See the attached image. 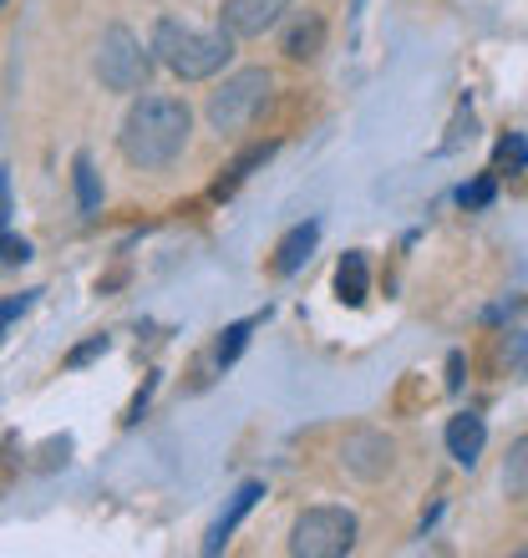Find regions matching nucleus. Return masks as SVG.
Returning a JSON list of instances; mask_svg holds the SVG:
<instances>
[{"label":"nucleus","instance_id":"obj_1","mask_svg":"<svg viewBox=\"0 0 528 558\" xmlns=\"http://www.w3.org/2000/svg\"><path fill=\"white\" fill-rule=\"evenodd\" d=\"M189 133H193V112L189 102L178 97H137L122 118V158L132 168H168V162L189 147Z\"/></svg>","mask_w":528,"mask_h":558},{"label":"nucleus","instance_id":"obj_2","mask_svg":"<svg viewBox=\"0 0 528 558\" xmlns=\"http://www.w3.org/2000/svg\"><path fill=\"white\" fill-rule=\"evenodd\" d=\"M153 57L168 66L183 82H208L219 76L235 57V36L229 31H204L193 21H178V15H163L153 26Z\"/></svg>","mask_w":528,"mask_h":558},{"label":"nucleus","instance_id":"obj_3","mask_svg":"<svg viewBox=\"0 0 528 558\" xmlns=\"http://www.w3.org/2000/svg\"><path fill=\"white\" fill-rule=\"evenodd\" d=\"M269 92H275V76L264 72V66L235 72L214 97H208V122H214V133H244L264 107H269Z\"/></svg>","mask_w":528,"mask_h":558},{"label":"nucleus","instance_id":"obj_4","mask_svg":"<svg viewBox=\"0 0 528 558\" xmlns=\"http://www.w3.org/2000/svg\"><path fill=\"white\" fill-rule=\"evenodd\" d=\"M97 76H103L107 92H143L147 72H153V57L143 51V41L132 36L128 26H107L103 41H97Z\"/></svg>","mask_w":528,"mask_h":558},{"label":"nucleus","instance_id":"obj_5","mask_svg":"<svg viewBox=\"0 0 528 558\" xmlns=\"http://www.w3.org/2000/svg\"><path fill=\"white\" fill-rule=\"evenodd\" d=\"M356 548V518L346 508H310L295 523L290 554L295 558H340Z\"/></svg>","mask_w":528,"mask_h":558},{"label":"nucleus","instance_id":"obj_6","mask_svg":"<svg viewBox=\"0 0 528 558\" xmlns=\"http://www.w3.org/2000/svg\"><path fill=\"white\" fill-rule=\"evenodd\" d=\"M340 462H346V472H356L361 483H382L386 472L396 468V447L382 432H351L346 447H340Z\"/></svg>","mask_w":528,"mask_h":558},{"label":"nucleus","instance_id":"obj_7","mask_svg":"<svg viewBox=\"0 0 528 558\" xmlns=\"http://www.w3.org/2000/svg\"><path fill=\"white\" fill-rule=\"evenodd\" d=\"M285 11H290V0H224L219 31H229V36H264Z\"/></svg>","mask_w":528,"mask_h":558},{"label":"nucleus","instance_id":"obj_8","mask_svg":"<svg viewBox=\"0 0 528 558\" xmlns=\"http://www.w3.org/2000/svg\"><path fill=\"white\" fill-rule=\"evenodd\" d=\"M483 441H488V426L478 412H457L453 422H447V452H453L457 468H478Z\"/></svg>","mask_w":528,"mask_h":558},{"label":"nucleus","instance_id":"obj_9","mask_svg":"<svg viewBox=\"0 0 528 558\" xmlns=\"http://www.w3.org/2000/svg\"><path fill=\"white\" fill-rule=\"evenodd\" d=\"M264 498V483H244L235 493V498H229V508H224L219 513V523H214V529H208V538H204V554H219L224 544H229V538H235V529L239 523H244V518H250V508L254 502Z\"/></svg>","mask_w":528,"mask_h":558},{"label":"nucleus","instance_id":"obj_10","mask_svg":"<svg viewBox=\"0 0 528 558\" xmlns=\"http://www.w3.org/2000/svg\"><path fill=\"white\" fill-rule=\"evenodd\" d=\"M315 244H321V223H315V219L295 223L290 234L279 239V250H275V275H300V269L310 265Z\"/></svg>","mask_w":528,"mask_h":558},{"label":"nucleus","instance_id":"obj_11","mask_svg":"<svg viewBox=\"0 0 528 558\" xmlns=\"http://www.w3.org/2000/svg\"><path fill=\"white\" fill-rule=\"evenodd\" d=\"M325 46V21L321 15H300L290 31H285V57L290 61H315Z\"/></svg>","mask_w":528,"mask_h":558},{"label":"nucleus","instance_id":"obj_12","mask_svg":"<svg viewBox=\"0 0 528 558\" xmlns=\"http://www.w3.org/2000/svg\"><path fill=\"white\" fill-rule=\"evenodd\" d=\"M367 254L361 250H351L346 259H340V269H336V294L346 300V305H361L367 300Z\"/></svg>","mask_w":528,"mask_h":558},{"label":"nucleus","instance_id":"obj_13","mask_svg":"<svg viewBox=\"0 0 528 558\" xmlns=\"http://www.w3.org/2000/svg\"><path fill=\"white\" fill-rule=\"evenodd\" d=\"M503 493L508 498H528V432L503 457Z\"/></svg>","mask_w":528,"mask_h":558},{"label":"nucleus","instance_id":"obj_14","mask_svg":"<svg viewBox=\"0 0 528 558\" xmlns=\"http://www.w3.org/2000/svg\"><path fill=\"white\" fill-rule=\"evenodd\" d=\"M72 173H76V204H82V214H97L103 208V183H97V168H92L87 153H76Z\"/></svg>","mask_w":528,"mask_h":558},{"label":"nucleus","instance_id":"obj_15","mask_svg":"<svg viewBox=\"0 0 528 558\" xmlns=\"http://www.w3.org/2000/svg\"><path fill=\"white\" fill-rule=\"evenodd\" d=\"M254 325H260V320H235V325H224L219 345H214V361H219V366H235L239 351L250 345V330H254Z\"/></svg>","mask_w":528,"mask_h":558},{"label":"nucleus","instance_id":"obj_16","mask_svg":"<svg viewBox=\"0 0 528 558\" xmlns=\"http://www.w3.org/2000/svg\"><path fill=\"white\" fill-rule=\"evenodd\" d=\"M269 153H275V143H260V147H250V153H244V158L235 162V168H229V178H224L219 183V193H229V189H239V183H244V178L254 173V168H260L264 158H269Z\"/></svg>","mask_w":528,"mask_h":558},{"label":"nucleus","instance_id":"obj_17","mask_svg":"<svg viewBox=\"0 0 528 558\" xmlns=\"http://www.w3.org/2000/svg\"><path fill=\"white\" fill-rule=\"evenodd\" d=\"M493 162H499V173H518V168H528V143L518 133H508L499 143V153H493Z\"/></svg>","mask_w":528,"mask_h":558},{"label":"nucleus","instance_id":"obj_18","mask_svg":"<svg viewBox=\"0 0 528 558\" xmlns=\"http://www.w3.org/2000/svg\"><path fill=\"white\" fill-rule=\"evenodd\" d=\"M112 351V336H92V340H82L72 355H67V371H82V366H92L97 355H107Z\"/></svg>","mask_w":528,"mask_h":558},{"label":"nucleus","instance_id":"obj_19","mask_svg":"<svg viewBox=\"0 0 528 558\" xmlns=\"http://www.w3.org/2000/svg\"><path fill=\"white\" fill-rule=\"evenodd\" d=\"M468 137H472V107L463 102V107H457V118H453V133H447V143H442V153H457Z\"/></svg>","mask_w":528,"mask_h":558},{"label":"nucleus","instance_id":"obj_20","mask_svg":"<svg viewBox=\"0 0 528 558\" xmlns=\"http://www.w3.org/2000/svg\"><path fill=\"white\" fill-rule=\"evenodd\" d=\"M503 361L518 371V376H528V336H503Z\"/></svg>","mask_w":528,"mask_h":558},{"label":"nucleus","instance_id":"obj_21","mask_svg":"<svg viewBox=\"0 0 528 558\" xmlns=\"http://www.w3.org/2000/svg\"><path fill=\"white\" fill-rule=\"evenodd\" d=\"M463 198V208H488L493 204V178H478V183H468V189L457 193Z\"/></svg>","mask_w":528,"mask_h":558},{"label":"nucleus","instance_id":"obj_22","mask_svg":"<svg viewBox=\"0 0 528 558\" xmlns=\"http://www.w3.org/2000/svg\"><path fill=\"white\" fill-rule=\"evenodd\" d=\"M31 259V244L15 234H0V265H26Z\"/></svg>","mask_w":528,"mask_h":558},{"label":"nucleus","instance_id":"obj_23","mask_svg":"<svg viewBox=\"0 0 528 558\" xmlns=\"http://www.w3.org/2000/svg\"><path fill=\"white\" fill-rule=\"evenodd\" d=\"M31 310V294H11V300H0V336L11 330V320L15 315H26Z\"/></svg>","mask_w":528,"mask_h":558},{"label":"nucleus","instance_id":"obj_24","mask_svg":"<svg viewBox=\"0 0 528 558\" xmlns=\"http://www.w3.org/2000/svg\"><path fill=\"white\" fill-rule=\"evenodd\" d=\"M5 219H11V178L0 173V229H5Z\"/></svg>","mask_w":528,"mask_h":558},{"label":"nucleus","instance_id":"obj_25","mask_svg":"<svg viewBox=\"0 0 528 558\" xmlns=\"http://www.w3.org/2000/svg\"><path fill=\"white\" fill-rule=\"evenodd\" d=\"M518 554H524V558H528V544H524V548H518Z\"/></svg>","mask_w":528,"mask_h":558}]
</instances>
